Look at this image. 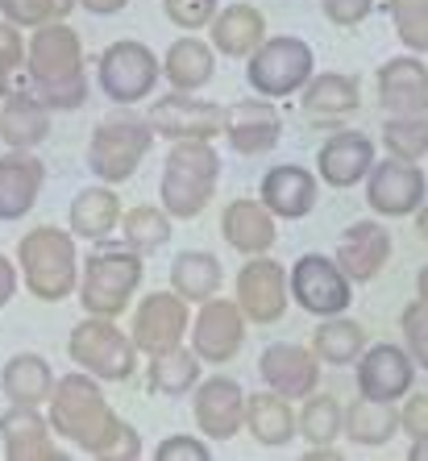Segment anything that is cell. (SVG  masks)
Wrapping results in <instances>:
<instances>
[{"label":"cell","mask_w":428,"mask_h":461,"mask_svg":"<svg viewBox=\"0 0 428 461\" xmlns=\"http://www.w3.org/2000/svg\"><path fill=\"white\" fill-rule=\"evenodd\" d=\"M362 349H366V329L358 321H350L345 312L341 316H324V324L316 329V337H312V354L329 366L358 362Z\"/></svg>","instance_id":"obj_36"},{"label":"cell","mask_w":428,"mask_h":461,"mask_svg":"<svg viewBox=\"0 0 428 461\" xmlns=\"http://www.w3.org/2000/svg\"><path fill=\"white\" fill-rule=\"evenodd\" d=\"M341 432L353 445H366V449H378L399 432V408L387 403V399H353L341 416Z\"/></svg>","instance_id":"obj_32"},{"label":"cell","mask_w":428,"mask_h":461,"mask_svg":"<svg viewBox=\"0 0 428 461\" xmlns=\"http://www.w3.org/2000/svg\"><path fill=\"white\" fill-rule=\"evenodd\" d=\"M221 237L246 258L267 254L275 246V212L262 200H233L221 212Z\"/></svg>","instance_id":"obj_26"},{"label":"cell","mask_w":428,"mask_h":461,"mask_svg":"<svg viewBox=\"0 0 428 461\" xmlns=\"http://www.w3.org/2000/svg\"><path fill=\"white\" fill-rule=\"evenodd\" d=\"M216 183H221V154L213 141H175L162 162L159 204L171 221H192L213 204Z\"/></svg>","instance_id":"obj_3"},{"label":"cell","mask_w":428,"mask_h":461,"mask_svg":"<svg viewBox=\"0 0 428 461\" xmlns=\"http://www.w3.org/2000/svg\"><path fill=\"white\" fill-rule=\"evenodd\" d=\"M150 125L138 117H108L92 129L87 138V171L100 183H125L129 175L141 167V158L150 154Z\"/></svg>","instance_id":"obj_8"},{"label":"cell","mask_w":428,"mask_h":461,"mask_svg":"<svg viewBox=\"0 0 428 461\" xmlns=\"http://www.w3.org/2000/svg\"><path fill=\"white\" fill-rule=\"evenodd\" d=\"M221 279H225V267L213 254H204V249H187V254H179L171 262V291L183 295L187 303L213 300L221 291Z\"/></svg>","instance_id":"obj_35"},{"label":"cell","mask_w":428,"mask_h":461,"mask_svg":"<svg viewBox=\"0 0 428 461\" xmlns=\"http://www.w3.org/2000/svg\"><path fill=\"white\" fill-rule=\"evenodd\" d=\"M221 133L229 138L237 154H267L278 146L283 138V117H278V108L270 104L267 96H250V100H237L233 108H225V125Z\"/></svg>","instance_id":"obj_19"},{"label":"cell","mask_w":428,"mask_h":461,"mask_svg":"<svg viewBox=\"0 0 428 461\" xmlns=\"http://www.w3.org/2000/svg\"><path fill=\"white\" fill-rule=\"evenodd\" d=\"M192 324V312H187V300L175 295V291H150L146 300L133 312V345L141 354H162V349H175L183 345V333Z\"/></svg>","instance_id":"obj_15"},{"label":"cell","mask_w":428,"mask_h":461,"mask_svg":"<svg viewBox=\"0 0 428 461\" xmlns=\"http://www.w3.org/2000/svg\"><path fill=\"white\" fill-rule=\"evenodd\" d=\"M50 420L30 403H13L0 416V440H5V457L9 461H63L67 453L54 445Z\"/></svg>","instance_id":"obj_20"},{"label":"cell","mask_w":428,"mask_h":461,"mask_svg":"<svg viewBox=\"0 0 428 461\" xmlns=\"http://www.w3.org/2000/svg\"><path fill=\"white\" fill-rule=\"evenodd\" d=\"M316 76V54L304 38H267L254 54L246 59V79L254 87V96L267 100H283L304 92V84Z\"/></svg>","instance_id":"obj_7"},{"label":"cell","mask_w":428,"mask_h":461,"mask_svg":"<svg viewBox=\"0 0 428 461\" xmlns=\"http://www.w3.org/2000/svg\"><path fill=\"white\" fill-rule=\"evenodd\" d=\"M399 329H404V349L412 354V362L420 370H428V303L412 300L399 316Z\"/></svg>","instance_id":"obj_44"},{"label":"cell","mask_w":428,"mask_h":461,"mask_svg":"<svg viewBox=\"0 0 428 461\" xmlns=\"http://www.w3.org/2000/svg\"><path fill=\"white\" fill-rule=\"evenodd\" d=\"M167 17L179 30H204L216 17V0H167Z\"/></svg>","instance_id":"obj_45"},{"label":"cell","mask_w":428,"mask_h":461,"mask_svg":"<svg viewBox=\"0 0 428 461\" xmlns=\"http://www.w3.org/2000/svg\"><path fill=\"white\" fill-rule=\"evenodd\" d=\"M67 354L96 383H125L138 370V345H133L129 333H121L117 321H108V316L79 321L71 329V337H67Z\"/></svg>","instance_id":"obj_5"},{"label":"cell","mask_w":428,"mask_h":461,"mask_svg":"<svg viewBox=\"0 0 428 461\" xmlns=\"http://www.w3.org/2000/svg\"><path fill=\"white\" fill-rule=\"evenodd\" d=\"M200 383V357L196 349H162V354H150V391L154 395H187Z\"/></svg>","instance_id":"obj_37"},{"label":"cell","mask_w":428,"mask_h":461,"mask_svg":"<svg viewBox=\"0 0 428 461\" xmlns=\"http://www.w3.org/2000/svg\"><path fill=\"white\" fill-rule=\"evenodd\" d=\"M321 9L332 25H362L375 13V0H321Z\"/></svg>","instance_id":"obj_47"},{"label":"cell","mask_w":428,"mask_h":461,"mask_svg":"<svg viewBox=\"0 0 428 461\" xmlns=\"http://www.w3.org/2000/svg\"><path fill=\"white\" fill-rule=\"evenodd\" d=\"M416 295H420V300L428 303V267L420 270V279H416Z\"/></svg>","instance_id":"obj_53"},{"label":"cell","mask_w":428,"mask_h":461,"mask_svg":"<svg viewBox=\"0 0 428 461\" xmlns=\"http://www.w3.org/2000/svg\"><path fill=\"white\" fill-rule=\"evenodd\" d=\"M71 9H79L76 0H0V17L13 22L17 30L30 25V30H42L50 22H63Z\"/></svg>","instance_id":"obj_42"},{"label":"cell","mask_w":428,"mask_h":461,"mask_svg":"<svg viewBox=\"0 0 428 461\" xmlns=\"http://www.w3.org/2000/svg\"><path fill=\"white\" fill-rule=\"evenodd\" d=\"M378 104L391 117L404 113H428V67L416 54H396L378 71Z\"/></svg>","instance_id":"obj_23"},{"label":"cell","mask_w":428,"mask_h":461,"mask_svg":"<svg viewBox=\"0 0 428 461\" xmlns=\"http://www.w3.org/2000/svg\"><path fill=\"white\" fill-rule=\"evenodd\" d=\"M46 183V167L30 150L0 154V221H17L38 204V192Z\"/></svg>","instance_id":"obj_25"},{"label":"cell","mask_w":428,"mask_h":461,"mask_svg":"<svg viewBox=\"0 0 428 461\" xmlns=\"http://www.w3.org/2000/svg\"><path fill=\"white\" fill-rule=\"evenodd\" d=\"M428 195V179L420 171V162L404 158H375L370 175H366V204L378 216H412L420 212Z\"/></svg>","instance_id":"obj_13"},{"label":"cell","mask_w":428,"mask_h":461,"mask_svg":"<svg viewBox=\"0 0 428 461\" xmlns=\"http://www.w3.org/2000/svg\"><path fill=\"white\" fill-rule=\"evenodd\" d=\"M258 375L267 378V386L283 399H308L321 378V357L291 341H275L258 357Z\"/></svg>","instance_id":"obj_16"},{"label":"cell","mask_w":428,"mask_h":461,"mask_svg":"<svg viewBox=\"0 0 428 461\" xmlns=\"http://www.w3.org/2000/svg\"><path fill=\"white\" fill-rule=\"evenodd\" d=\"M154 138H171V141H213L225 125V108L213 100H200L192 92H171L150 104L146 113Z\"/></svg>","instance_id":"obj_11"},{"label":"cell","mask_w":428,"mask_h":461,"mask_svg":"<svg viewBox=\"0 0 428 461\" xmlns=\"http://www.w3.org/2000/svg\"><path fill=\"white\" fill-rule=\"evenodd\" d=\"M79 9H87V13H96V17H108V13H121L129 5V0H76Z\"/></svg>","instance_id":"obj_50"},{"label":"cell","mask_w":428,"mask_h":461,"mask_svg":"<svg viewBox=\"0 0 428 461\" xmlns=\"http://www.w3.org/2000/svg\"><path fill=\"white\" fill-rule=\"evenodd\" d=\"M25 67V38L13 22H0V96H22L30 92V79H22Z\"/></svg>","instance_id":"obj_41"},{"label":"cell","mask_w":428,"mask_h":461,"mask_svg":"<svg viewBox=\"0 0 428 461\" xmlns=\"http://www.w3.org/2000/svg\"><path fill=\"white\" fill-rule=\"evenodd\" d=\"M267 42V17L254 5H229L213 17V50L225 59H250Z\"/></svg>","instance_id":"obj_27"},{"label":"cell","mask_w":428,"mask_h":461,"mask_svg":"<svg viewBox=\"0 0 428 461\" xmlns=\"http://www.w3.org/2000/svg\"><path fill=\"white\" fill-rule=\"evenodd\" d=\"M96 71L100 87L113 104H141L162 79V63L154 59V50L146 42H133V38L105 46Z\"/></svg>","instance_id":"obj_9"},{"label":"cell","mask_w":428,"mask_h":461,"mask_svg":"<svg viewBox=\"0 0 428 461\" xmlns=\"http://www.w3.org/2000/svg\"><path fill=\"white\" fill-rule=\"evenodd\" d=\"M17 267L22 283L33 300L59 303L71 291H79V258H76V233H63L54 225H38L22 237L17 246Z\"/></svg>","instance_id":"obj_4"},{"label":"cell","mask_w":428,"mask_h":461,"mask_svg":"<svg viewBox=\"0 0 428 461\" xmlns=\"http://www.w3.org/2000/svg\"><path fill=\"white\" fill-rule=\"evenodd\" d=\"M25 79H30V96H38L50 113H71L87 100L84 42L67 22H50L30 38Z\"/></svg>","instance_id":"obj_2"},{"label":"cell","mask_w":428,"mask_h":461,"mask_svg":"<svg viewBox=\"0 0 428 461\" xmlns=\"http://www.w3.org/2000/svg\"><path fill=\"white\" fill-rule=\"evenodd\" d=\"M67 221H71V233L84 237V241H105V237L117 229V221H121L117 192H113L108 183H100V187H84V192L71 200Z\"/></svg>","instance_id":"obj_33"},{"label":"cell","mask_w":428,"mask_h":461,"mask_svg":"<svg viewBox=\"0 0 428 461\" xmlns=\"http://www.w3.org/2000/svg\"><path fill=\"white\" fill-rule=\"evenodd\" d=\"M0 138L9 150H33L50 138V108L38 96L22 92V96H9L0 108Z\"/></svg>","instance_id":"obj_28"},{"label":"cell","mask_w":428,"mask_h":461,"mask_svg":"<svg viewBox=\"0 0 428 461\" xmlns=\"http://www.w3.org/2000/svg\"><path fill=\"white\" fill-rule=\"evenodd\" d=\"M213 71H216V54L200 38H179L162 59V76L171 79L175 92H200L213 79Z\"/></svg>","instance_id":"obj_34"},{"label":"cell","mask_w":428,"mask_h":461,"mask_svg":"<svg viewBox=\"0 0 428 461\" xmlns=\"http://www.w3.org/2000/svg\"><path fill=\"white\" fill-rule=\"evenodd\" d=\"M370 167H375V141L358 133V129L332 133L316 154V175L329 187H353V183H362L370 175Z\"/></svg>","instance_id":"obj_22"},{"label":"cell","mask_w":428,"mask_h":461,"mask_svg":"<svg viewBox=\"0 0 428 461\" xmlns=\"http://www.w3.org/2000/svg\"><path fill=\"white\" fill-rule=\"evenodd\" d=\"M13 295H17V267H13L9 258L0 254V308H5Z\"/></svg>","instance_id":"obj_49"},{"label":"cell","mask_w":428,"mask_h":461,"mask_svg":"<svg viewBox=\"0 0 428 461\" xmlns=\"http://www.w3.org/2000/svg\"><path fill=\"white\" fill-rule=\"evenodd\" d=\"M241 341H246V316L237 308V300H204L200 316L192 321V349L200 362L225 366L241 354Z\"/></svg>","instance_id":"obj_14"},{"label":"cell","mask_w":428,"mask_h":461,"mask_svg":"<svg viewBox=\"0 0 428 461\" xmlns=\"http://www.w3.org/2000/svg\"><path fill=\"white\" fill-rule=\"evenodd\" d=\"M291 303L287 270L270 262L267 254L246 258V267L237 270V308L250 324H275Z\"/></svg>","instance_id":"obj_12"},{"label":"cell","mask_w":428,"mask_h":461,"mask_svg":"<svg viewBox=\"0 0 428 461\" xmlns=\"http://www.w3.org/2000/svg\"><path fill=\"white\" fill-rule=\"evenodd\" d=\"M383 146L391 158L420 162L428 154V113H404L383 121Z\"/></svg>","instance_id":"obj_39"},{"label":"cell","mask_w":428,"mask_h":461,"mask_svg":"<svg viewBox=\"0 0 428 461\" xmlns=\"http://www.w3.org/2000/svg\"><path fill=\"white\" fill-rule=\"evenodd\" d=\"M50 429L67 437L76 449H84L96 461H138L141 457V437L133 424L108 408L105 391L96 378L76 370L63 375L50 391Z\"/></svg>","instance_id":"obj_1"},{"label":"cell","mask_w":428,"mask_h":461,"mask_svg":"<svg viewBox=\"0 0 428 461\" xmlns=\"http://www.w3.org/2000/svg\"><path fill=\"white\" fill-rule=\"evenodd\" d=\"M407 403H404V411H399V429L407 432L412 440H420V437H428V395L424 391H407Z\"/></svg>","instance_id":"obj_48"},{"label":"cell","mask_w":428,"mask_h":461,"mask_svg":"<svg viewBox=\"0 0 428 461\" xmlns=\"http://www.w3.org/2000/svg\"><path fill=\"white\" fill-rule=\"evenodd\" d=\"M154 457H159V461H208V457H213V449H208L200 437H183V432H179V437L159 440Z\"/></svg>","instance_id":"obj_46"},{"label":"cell","mask_w":428,"mask_h":461,"mask_svg":"<svg viewBox=\"0 0 428 461\" xmlns=\"http://www.w3.org/2000/svg\"><path fill=\"white\" fill-rule=\"evenodd\" d=\"M162 5H167V0H162Z\"/></svg>","instance_id":"obj_54"},{"label":"cell","mask_w":428,"mask_h":461,"mask_svg":"<svg viewBox=\"0 0 428 461\" xmlns=\"http://www.w3.org/2000/svg\"><path fill=\"white\" fill-rule=\"evenodd\" d=\"M391 258V233L378 221H353L337 246V267L350 275V283H370Z\"/></svg>","instance_id":"obj_24"},{"label":"cell","mask_w":428,"mask_h":461,"mask_svg":"<svg viewBox=\"0 0 428 461\" xmlns=\"http://www.w3.org/2000/svg\"><path fill=\"white\" fill-rule=\"evenodd\" d=\"M341 403L332 395H321V391H312L308 403H304V411L296 416V429H300V437L308 440V445H332V440L341 437Z\"/></svg>","instance_id":"obj_40"},{"label":"cell","mask_w":428,"mask_h":461,"mask_svg":"<svg viewBox=\"0 0 428 461\" xmlns=\"http://www.w3.org/2000/svg\"><path fill=\"white\" fill-rule=\"evenodd\" d=\"M141 287V254H133L129 246L96 249L84 262V283H79V303L87 316H108L117 321L129 308L133 291Z\"/></svg>","instance_id":"obj_6"},{"label":"cell","mask_w":428,"mask_h":461,"mask_svg":"<svg viewBox=\"0 0 428 461\" xmlns=\"http://www.w3.org/2000/svg\"><path fill=\"white\" fill-rule=\"evenodd\" d=\"M412 383H416V362L404 345L383 341L375 349H362V357H358V391L362 395L396 403L412 391Z\"/></svg>","instance_id":"obj_17"},{"label":"cell","mask_w":428,"mask_h":461,"mask_svg":"<svg viewBox=\"0 0 428 461\" xmlns=\"http://www.w3.org/2000/svg\"><path fill=\"white\" fill-rule=\"evenodd\" d=\"M192 408H196L200 432L213 440H233L237 432L246 429V391L225 375L208 378V383H196Z\"/></svg>","instance_id":"obj_18"},{"label":"cell","mask_w":428,"mask_h":461,"mask_svg":"<svg viewBox=\"0 0 428 461\" xmlns=\"http://www.w3.org/2000/svg\"><path fill=\"white\" fill-rule=\"evenodd\" d=\"M300 104L312 121H332L345 117L353 108L362 104V87L353 76H341V71H324V76H312L300 92Z\"/></svg>","instance_id":"obj_31"},{"label":"cell","mask_w":428,"mask_h":461,"mask_svg":"<svg viewBox=\"0 0 428 461\" xmlns=\"http://www.w3.org/2000/svg\"><path fill=\"white\" fill-rule=\"evenodd\" d=\"M246 429L258 445H267V449H283L291 437H296V411L283 395L275 391H254L246 395Z\"/></svg>","instance_id":"obj_30"},{"label":"cell","mask_w":428,"mask_h":461,"mask_svg":"<svg viewBox=\"0 0 428 461\" xmlns=\"http://www.w3.org/2000/svg\"><path fill=\"white\" fill-rule=\"evenodd\" d=\"M416 233L428 241V204H420V212H416Z\"/></svg>","instance_id":"obj_52"},{"label":"cell","mask_w":428,"mask_h":461,"mask_svg":"<svg viewBox=\"0 0 428 461\" xmlns=\"http://www.w3.org/2000/svg\"><path fill=\"white\" fill-rule=\"evenodd\" d=\"M407 461H428V437L412 440V449H407Z\"/></svg>","instance_id":"obj_51"},{"label":"cell","mask_w":428,"mask_h":461,"mask_svg":"<svg viewBox=\"0 0 428 461\" xmlns=\"http://www.w3.org/2000/svg\"><path fill=\"white\" fill-rule=\"evenodd\" d=\"M121 237L133 254H159L167 241H171V216L162 204H141V208H129L121 216Z\"/></svg>","instance_id":"obj_38"},{"label":"cell","mask_w":428,"mask_h":461,"mask_svg":"<svg viewBox=\"0 0 428 461\" xmlns=\"http://www.w3.org/2000/svg\"><path fill=\"white\" fill-rule=\"evenodd\" d=\"M54 370L42 354H17L5 362L0 370V391L9 395V403H30V408H42L50 403V391H54Z\"/></svg>","instance_id":"obj_29"},{"label":"cell","mask_w":428,"mask_h":461,"mask_svg":"<svg viewBox=\"0 0 428 461\" xmlns=\"http://www.w3.org/2000/svg\"><path fill=\"white\" fill-rule=\"evenodd\" d=\"M258 200L275 216H283V221H304V216L316 208V200H321V187H316V175H312L308 167H300V162H278V167H270V171L262 175Z\"/></svg>","instance_id":"obj_21"},{"label":"cell","mask_w":428,"mask_h":461,"mask_svg":"<svg viewBox=\"0 0 428 461\" xmlns=\"http://www.w3.org/2000/svg\"><path fill=\"white\" fill-rule=\"evenodd\" d=\"M287 287H291V300L300 303L308 316H341L345 308L353 303V283L337 258H324V254H304L296 258V267L287 270Z\"/></svg>","instance_id":"obj_10"},{"label":"cell","mask_w":428,"mask_h":461,"mask_svg":"<svg viewBox=\"0 0 428 461\" xmlns=\"http://www.w3.org/2000/svg\"><path fill=\"white\" fill-rule=\"evenodd\" d=\"M399 42L412 54H428V0H387Z\"/></svg>","instance_id":"obj_43"}]
</instances>
